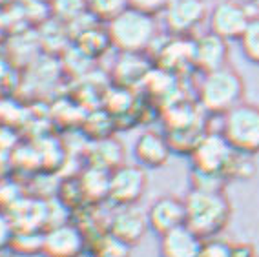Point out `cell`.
Instances as JSON below:
<instances>
[{
  "label": "cell",
  "mask_w": 259,
  "mask_h": 257,
  "mask_svg": "<svg viewBox=\"0 0 259 257\" xmlns=\"http://www.w3.org/2000/svg\"><path fill=\"white\" fill-rule=\"evenodd\" d=\"M183 201L186 208V226L203 241L218 237L232 219V204L225 192L190 188Z\"/></svg>",
  "instance_id": "6da1fadb"
},
{
  "label": "cell",
  "mask_w": 259,
  "mask_h": 257,
  "mask_svg": "<svg viewBox=\"0 0 259 257\" xmlns=\"http://www.w3.org/2000/svg\"><path fill=\"white\" fill-rule=\"evenodd\" d=\"M245 92L246 86L241 73L228 64L201 77L197 101L204 113L223 117L241 102H245Z\"/></svg>",
  "instance_id": "7a4b0ae2"
},
{
  "label": "cell",
  "mask_w": 259,
  "mask_h": 257,
  "mask_svg": "<svg viewBox=\"0 0 259 257\" xmlns=\"http://www.w3.org/2000/svg\"><path fill=\"white\" fill-rule=\"evenodd\" d=\"M111 48L119 53H146L157 40L159 26L155 17L137 10H126L106 24Z\"/></svg>",
  "instance_id": "3957f363"
},
{
  "label": "cell",
  "mask_w": 259,
  "mask_h": 257,
  "mask_svg": "<svg viewBox=\"0 0 259 257\" xmlns=\"http://www.w3.org/2000/svg\"><path fill=\"white\" fill-rule=\"evenodd\" d=\"M219 134L234 152L250 157L259 153V106L245 101L223 115Z\"/></svg>",
  "instance_id": "277c9868"
},
{
  "label": "cell",
  "mask_w": 259,
  "mask_h": 257,
  "mask_svg": "<svg viewBox=\"0 0 259 257\" xmlns=\"http://www.w3.org/2000/svg\"><path fill=\"white\" fill-rule=\"evenodd\" d=\"M243 0H219L208 11V31L227 42L239 40L255 13Z\"/></svg>",
  "instance_id": "5b68a950"
},
{
  "label": "cell",
  "mask_w": 259,
  "mask_h": 257,
  "mask_svg": "<svg viewBox=\"0 0 259 257\" xmlns=\"http://www.w3.org/2000/svg\"><path fill=\"white\" fill-rule=\"evenodd\" d=\"M236 153L237 152L232 150V146L225 141V137L219 132L208 130L206 135L199 141V144L194 148V152L190 153L192 170L223 175L227 179L228 168H230Z\"/></svg>",
  "instance_id": "8992f818"
},
{
  "label": "cell",
  "mask_w": 259,
  "mask_h": 257,
  "mask_svg": "<svg viewBox=\"0 0 259 257\" xmlns=\"http://www.w3.org/2000/svg\"><path fill=\"white\" fill-rule=\"evenodd\" d=\"M161 15L170 37L192 38L204 20H208V8L204 0H170Z\"/></svg>",
  "instance_id": "52a82bcc"
},
{
  "label": "cell",
  "mask_w": 259,
  "mask_h": 257,
  "mask_svg": "<svg viewBox=\"0 0 259 257\" xmlns=\"http://www.w3.org/2000/svg\"><path fill=\"white\" fill-rule=\"evenodd\" d=\"M148 186L146 170L139 164H120L110 172V190L108 201L120 206H137V202L144 197Z\"/></svg>",
  "instance_id": "ba28073f"
},
{
  "label": "cell",
  "mask_w": 259,
  "mask_h": 257,
  "mask_svg": "<svg viewBox=\"0 0 259 257\" xmlns=\"http://www.w3.org/2000/svg\"><path fill=\"white\" fill-rule=\"evenodd\" d=\"M90 243L80 226L73 223L50 226L42 234V257H80L88 250Z\"/></svg>",
  "instance_id": "9c48e42d"
},
{
  "label": "cell",
  "mask_w": 259,
  "mask_h": 257,
  "mask_svg": "<svg viewBox=\"0 0 259 257\" xmlns=\"http://www.w3.org/2000/svg\"><path fill=\"white\" fill-rule=\"evenodd\" d=\"M148 230L150 226L146 211H143L139 206L115 208V211L111 213L106 226L108 234L120 239L122 243L130 244L132 248L143 241V237L146 235Z\"/></svg>",
  "instance_id": "30bf717a"
},
{
  "label": "cell",
  "mask_w": 259,
  "mask_h": 257,
  "mask_svg": "<svg viewBox=\"0 0 259 257\" xmlns=\"http://www.w3.org/2000/svg\"><path fill=\"white\" fill-rule=\"evenodd\" d=\"M148 226L155 235H164L171 230L186 225L185 201L176 195H162L157 197L146 210Z\"/></svg>",
  "instance_id": "8fae6325"
},
{
  "label": "cell",
  "mask_w": 259,
  "mask_h": 257,
  "mask_svg": "<svg viewBox=\"0 0 259 257\" xmlns=\"http://www.w3.org/2000/svg\"><path fill=\"white\" fill-rule=\"evenodd\" d=\"M228 57L230 46L225 38L210 31L194 38V68L203 75L228 66Z\"/></svg>",
  "instance_id": "7c38bea8"
},
{
  "label": "cell",
  "mask_w": 259,
  "mask_h": 257,
  "mask_svg": "<svg viewBox=\"0 0 259 257\" xmlns=\"http://www.w3.org/2000/svg\"><path fill=\"white\" fill-rule=\"evenodd\" d=\"M171 153L174 152H171L166 135L161 134V132H155V130L143 132L134 143L135 161L144 170L146 168H150V170L162 168V166L170 161Z\"/></svg>",
  "instance_id": "4fadbf2b"
},
{
  "label": "cell",
  "mask_w": 259,
  "mask_h": 257,
  "mask_svg": "<svg viewBox=\"0 0 259 257\" xmlns=\"http://www.w3.org/2000/svg\"><path fill=\"white\" fill-rule=\"evenodd\" d=\"M159 239V257H199L203 246V239L186 225L171 230Z\"/></svg>",
  "instance_id": "5bb4252c"
},
{
  "label": "cell",
  "mask_w": 259,
  "mask_h": 257,
  "mask_svg": "<svg viewBox=\"0 0 259 257\" xmlns=\"http://www.w3.org/2000/svg\"><path fill=\"white\" fill-rule=\"evenodd\" d=\"M152 73L150 62L144 53H120L113 68V78L119 88H134L144 82Z\"/></svg>",
  "instance_id": "9a60e30c"
},
{
  "label": "cell",
  "mask_w": 259,
  "mask_h": 257,
  "mask_svg": "<svg viewBox=\"0 0 259 257\" xmlns=\"http://www.w3.org/2000/svg\"><path fill=\"white\" fill-rule=\"evenodd\" d=\"M159 66L162 71L177 73L179 69L194 68V38L171 37L159 51Z\"/></svg>",
  "instance_id": "2e32d148"
},
{
  "label": "cell",
  "mask_w": 259,
  "mask_h": 257,
  "mask_svg": "<svg viewBox=\"0 0 259 257\" xmlns=\"http://www.w3.org/2000/svg\"><path fill=\"white\" fill-rule=\"evenodd\" d=\"M124 150L115 139H101L92 144L90 150V166L104 172H113L120 164H124Z\"/></svg>",
  "instance_id": "e0dca14e"
},
{
  "label": "cell",
  "mask_w": 259,
  "mask_h": 257,
  "mask_svg": "<svg viewBox=\"0 0 259 257\" xmlns=\"http://www.w3.org/2000/svg\"><path fill=\"white\" fill-rule=\"evenodd\" d=\"M79 183L86 204H101L102 201H108L110 172L88 166V170L82 172V175L79 177Z\"/></svg>",
  "instance_id": "ac0fdd59"
},
{
  "label": "cell",
  "mask_w": 259,
  "mask_h": 257,
  "mask_svg": "<svg viewBox=\"0 0 259 257\" xmlns=\"http://www.w3.org/2000/svg\"><path fill=\"white\" fill-rule=\"evenodd\" d=\"M77 42H79V50L88 57L102 55L111 46L106 28H99V26H86L79 33Z\"/></svg>",
  "instance_id": "d6986e66"
},
{
  "label": "cell",
  "mask_w": 259,
  "mask_h": 257,
  "mask_svg": "<svg viewBox=\"0 0 259 257\" xmlns=\"http://www.w3.org/2000/svg\"><path fill=\"white\" fill-rule=\"evenodd\" d=\"M88 4V15L97 24H110L119 15L130 10L128 0H86Z\"/></svg>",
  "instance_id": "ffe728a7"
},
{
  "label": "cell",
  "mask_w": 259,
  "mask_h": 257,
  "mask_svg": "<svg viewBox=\"0 0 259 257\" xmlns=\"http://www.w3.org/2000/svg\"><path fill=\"white\" fill-rule=\"evenodd\" d=\"M90 252L95 257H130L132 255V246L122 243L120 239L113 237L108 232H101L97 239L92 243Z\"/></svg>",
  "instance_id": "44dd1931"
},
{
  "label": "cell",
  "mask_w": 259,
  "mask_h": 257,
  "mask_svg": "<svg viewBox=\"0 0 259 257\" xmlns=\"http://www.w3.org/2000/svg\"><path fill=\"white\" fill-rule=\"evenodd\" d=\"M51 13L55 15L60 22H77L88 15V4L86 0H53L50 4Z\"/></svg>",
  "instance_id": "7402d4cb"
},
{
  "label": "cell",
  "mask_w": 259,
  "mask_h": 257,
  "mask_svg": "<svg viewBox=\"0 0 259 257\" xmlns=\"http://www.w3.org/2000/svg\"><path fill=\"white\" fill-rule=\"evenodd\" d=\"M42 234L44 232H24V234H13L11 235V241L8 244L13 253H19V255H40L42 250Z\"/></svg>",
  "instance_id": "603a6c76"
},
{
  "label": "cell",
  "mask_w": 259,
  "mask_h": 257,
  "mask_svg": "<svg viewBox=\"0 0 259 257\" xmlns=\"http://www.w3.org/2000/svg\"><path fill=\"white\" fill-rule=\"evenodd\" d=\"M241 51L248 62L259 66V15L250 20L248 28L245 29L243 37L239 38Z\"/></svg>",
  "instance_id": "cb8c5ba5"
},
{
  "label": "cell",
  "mask_w": 259,
  "mask_h": 257,
  "mask_svg": "<svg viewBox=\"0 0 259 257\" xmlns=\"http://www.w3.org/2000/svg\"><path fill=\"white\" fill-rule=\"evenodd\" d=\"M227 179L223 175L204 174V172H190V186L192 190H204V192H225Z\"/></svg>",
  "instance_id": "d4e9b609"
},
{
  "label": "cell",
  "mask_w": 259,
  "mask_h": 257,
  "mask_svg": "<svg viewBox=\"0 0 259 257\" xmlns=\"http://www.w3.org/2000/svg\"><path fill=\"white\" fill-rule=\"evenodd\" d=\"M255 174V164L250 159V155H243V153H236L234 161H232L230 168H228L227 179H250Z\"/></svg>",
  "instance_id": "484cf974"
},
{
  "label": "cell",
  "mask_w": 259,
  "mask_h": 257,
  "mask_svg": "<svg viewBox=\"0 0 259 257\" xmlns=\"http://www.w3.org/2000/svg\"><path fill=\"white\" fill-rule=\"evenodd\" d=\"M199 257H232V243L219 237L206 239L203 241Z\"/></svg>",
  "instance_id": "4316f807"
},
{
  "label": "cell",
  "mask_w": 259,
  "mask_h": 257,
  "mask_svg": "<svg viewBox=\"0 0 259 257\" xmlns=\"http://www.w3.org/2000/svg\"><path fill=\"white\" fill-rule=\"evenodd\" d=\"M128 2L132 10H137L141 13L155 17V15H161L164 11V8L168 6L170 0H128Z\"/></svg>",
  "instance_id": "83f0119b"
},
{
  "label": "cell",
  "mask_w": 259,
  "mask_h": 257,
  "mask_svg": "<svg viewBox=\"0 0 259 257\" xmlns=\"http://www.w3.org/2000/svg\"><path fill=\"white\" fill-rule=\"evenodd\" d=\"M232 257H257L250 243H232Z\"/></svg>",
  "instance_id": "f1b7e54d"
},
{
  "label": "cell",
  "mask_w": 259,
  "mask_h": 257,
  "mask_svg": "<svg viewBox=\"0 0 259 257\" xmlns=\"http://www.w3.org/2000/svg\"><path fill=\"white\" fill-rule=\"evenodd\" d=\"M35 2H38V4H44V6H50L53 0H35Z\"/></svg>",
  "instance_id": "f546056e"
},
{
  "label": "cell",
  "mask_w": 259,
  "mask_h": 257,
  "mask_svg": "<svg viewBox=\"0 0 259 257\" xmlns=\"http://www.w3.org/2000/svg\"><path fill=\"white\" fill-rule=\"evenodd\" d=\"M80 257H95V255H93V253L90 252V248H88V250H86V252H84V253H82V255H80Z\"/></svg>",
  "instance_id": "4dcf8cb0"
},
{
  "label": "cell",
  "mask_w": 259,
  "mask_h": 257,
  "mask_svg": "<svg viewBox=\"0 0 259 257\" xmlns=\"http://www.w3.org/2000/svg\"><path fill=\"white\" fill-rule=\"evenodd\" d=\"M10 2H13V0H0V8H2V6H8Z\"/></svg>",
  "instance_id": "1f68e13d"
},
{
  "label": "cell",
  "mask_w": 259,
  "mask_h": 257,
  "mask_svg": "<svg viewBox=\"0 0 259 257\" xmlns=\"http://www.w3.org/2000/svg\"><path fill=\"white\" fill-rule=\"evenodd\" d=\"M243 2H246V4H257L259 0H243Z\"/></svg>",
  "instance_id": "d6a6232c"
}]
</instances>
